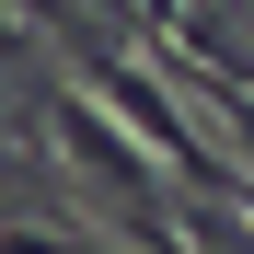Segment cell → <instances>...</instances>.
<instances>
[{
  "instance_id": "cell-1",
  "label": "cell",
  "mask_w": 254,
  "mask_h": 254,
  "mask_svg": "<svg viewBox=\"0 0 254 254\" xmlns=\"http://www.w3.org/2000/svg\"><path fill=\"white\" fill-rule=\"evenodd\" d=\"M81 81H93V93H104V104L127 116V127H139V139H150L162 162H174V174H185L196 196H231V174H243V162H231L220 139H208V127H196V116L174 104V93H162V81H139V69H127L116 47H93V35H81Z\"/></svg>"
},
{
  "instance_id": "cell-2",
  "label": "cell",
  "mask_w": 254,
  "mask_h": 254,
  "mask_svg": "<svg viewBox=\"0 0 254 254\" xmlns=\"http://www.w3.org/2000/svg\"><path fill=\"white\" fill-rule=\"evenodd\" d=\"M58 139H69V162H93V185L127 208V220H139V243H150V254H185V231L150 208V139H139V127H127L104 93H93V104L69 93V104H58Z\"/></svg>"
},
{
  "instance_id": "cell-3",
  "label": "cell",
  "mask_w": 254,
  "mask_h": 254,
  "mask_svg": "<svg viewBox=\"0 0 254 254\" xmlns=\"http://www.w3.org/2000/svg\"><path fill=\"white\" fill-rule=\"evenodd\" d=\"M0 254H116L93 231H47V220H0Z\"/></svg>"
},
{
  "instance_id": "cell-4",
  "label": "cell",
  "mask_w": 254,
  "mask_h": 254,
  "mask_svg": "<svg viewBox=\"0 0 254 254\" xmlns=\"http://www.w3.org/2000/svg\"><path fill=\"white\" fill-rule=\"evenodd\" d=\"M0 58H23V0H0Z\"/></svg>"
}]
</instances>
